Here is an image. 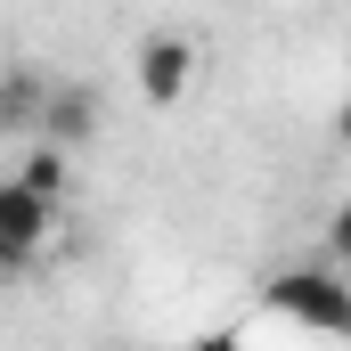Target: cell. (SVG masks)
I'll return each instance as SVG.
<instances>
[{
  "instance_id": "cell-2",
  "label": "cell",
  "mask_w": 351,
  "mask_h": 351,
  "mask_svg": "<svg viewBox=\"0 0 351 351\" xmlns=\"http://www.w3.org/2000/svg\"><path fill=\"white\" fill-rule=\"evenodd\" d=\"M49 237H58V204H41V196H25L16 180H0V278L33 269L49 254Z\"/></svg>"
},
{
  "instance_id": "cell-4",
  "label": "cell",
  "mask_w": 351,
  "mask_h": 351,
  "mask_svg": "<svg viewBox=\"0 0 351 351\" xmlns=\"http://www.w3.org/2000/svg\"><path fill=\"white\" fill-rule=\"evenodd\" d=\"M196 82V49L180 41V33H147L139 41V98L147 106H180Z\"/></svg>"
},
{
  "instance_id": "cell-7",
  "label": "cell",
  "mask_w": 351,
  "mask_h": 351,
  "mask_svg": "<svg viewBox=\"0 0 351 351\" xmlns=\"http://www.w3.org/2000/svg\"><path fill=\"white\" fill-rule=\"evenodd\" d=\"M188 351H245L237 335H204V343H188Z\"/></svg>"
},
{
  "instance_id": "cell-3",
  "label": "cell",
  "mask_w": 351,
  "mask_h": 351,
  "mask_svg": "<svg viewBox=\"0 0 351 351\" xmlns=\"http://www.w3.org/2000/svg\"><path fill=\"white\" fill-rule=\"evenodd\" d=\"M98 131H106V98H98L90 82H49V98H41V131H33V139H49V147L74 156V147H90Z\"/></svg>"
},
{
  "instance_id": "cell-5",
  "label": "cell",
  "mask_w": 351,
  "mask_h": 351,
  "mask_svg": "<svg viewBox=\"0 0 351 351\" xmlns=\"http://www.w3.org/2000/svg\"><path fill=\"white\" fill-rule=\"evenodd\" d=\"M41 98H49V82L33 66H8L0 74V139H33L41 131Z\"/></svg>"
},
{
  "instance_id": "cell-6",
  "label": "cell",
  "mask_w": 351,
  "mask_h": 351,
  "mask_svg": "<svg viewBox=\"0 0 351 351\" xmlns=\"http://www.w3.org/2000/svg\"><path fill=\"white\" fill-rule=\"evenodd\" d=\"M66 180H74V156L49 147V139H25V164H16V188L41 196V204H66Z\"/></svg>"
},
{
  "instance_id": "cell-1",
  "label": "cell",
  "mask_w": 351,
  "mask_h": 351,
  "mask_svg": "<svg viewBox=\"0 0 351 351\" xmlns=\"http://www.w3.org/2000/svg\"><path fill=\"white\" fill-rule=\"evenodd\" d=\"M269 311L302 319L311 335H351V286H343V269H327V262L278 269L269 278Z\"/></svg>"
}]
</instances>
